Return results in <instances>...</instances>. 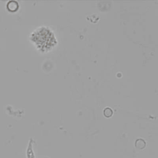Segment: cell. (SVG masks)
<instances>
[{
    "label": "cell",
    "instance_id": "cell-2",
    "mask_svg": "<svg viewBox=\"0 0 158 158\" xmlns=\"http://www.w3.org/2000/svg\"><path fill=\"white\" fill-rule=\"evenodd\" d=\"M104 115L106 117H110L112 116L113 114V111L112 110L110 109V108H106L104 109Z\"/></svg>",
    "mask_w": 158,
    "mask_h": 158
},
{
    "label": "cell",
    "instance_id": "cell-1",
    "mask_svg": "<svg viewBox=\"0 0 158 158\" xmlns=\"http://www.w3.org/2000/svg\"><path fill=\"white\" fill-rule=\"evenodd\" d=\"M145 147H146V142L144 140L141 139V138L137 140V141H135V147L137 149H143L145 148Z\"/></svg>",
    "mask_w": 158,
    "mask_h": 158
}]
</instances>
